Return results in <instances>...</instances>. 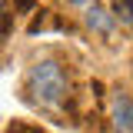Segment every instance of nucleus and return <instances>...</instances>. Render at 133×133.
Masks as SVG:
<instances>
[{
  "instance_id": "2",
  "label": "nucleus",
  "mask_w": 133,
  "mask_h": 133,
  "mask_svg": "<svg viewBox=\"0 0 133 133\" xmlns=\"http://www.w3.org/2000/svg\"><path fill=\"white\" fill-rule=\"evenodd\" d=\"M110 116H113V130L116 133H133V100L130 93H113V103H110Z\"/></svg>"
},
{
  "instance_id": "5",
  "label": "nucleus",
  "mask_w": 133,
  "mask_h": 133,
  "mask_svg": "<svg viewBox=\"0 0 133 133\" xmlns=\"http://www.w3.org/2000/svg\"><path fill=\"white\" fill-rule=\"evenodd\" d=\"M7 133H43V130L33 127V123H20V120H14V123L7 127Z\"/></svg>"
},
{
  "instance_id": "6",
  "label": "nucleus",
  "mask_w": 133,
  "mask_h": 133,
  "mask_svg": "<svg viewBox=\"0 0 133 133\" xmlns=\"http://www.w3.org/2000/svg\"><path fill=\"white\" fill-rule=\"evenodd\" d=\"M10 30V7H7V0H0V37H7Z\"/></svg>"
},
{
  "instance_id": "4",
  "label": "nucleus",
  "mask_w": 133,
  "mask_h": 133,
  "mask_svg": "<svg viewBox=\"0 0 133 133\" xmlns=\"http://www.w3.org/2000/svg\"><path fill=\"white\" fill-rule=\"evenodd\" d=\"M110 7H113L116 20H123L127 27H133V0H110Z\"/></svg>"
},
{
  "instance_id": "3",
  "label": "nucleus",
  "mask_w": 133,
  "mask_h": 133,
  "mask_svg": "<svg viewBox=\"0 0 133 133\" xmlns=\"http://www.w3.org/2000/svg\"><path fill=\"white\" fill-rule=\"evenodd\" d=\"M87 23H90V27H93L97 33H103V37L113 30V17L107 14L100 3H87Z\"/></svg>"
},
{
  "instance_id": "1",
  "label": "nucleus",
  "mask_w": 133,
  "mask_h": 133,
  "mask_svg": "<svg viewBox=\"0 0 133 133\" xmlns=\"http://www.w3.org/2000/svg\"><path fill=\"white\" fill-rule=\"evenodd\" d=\"M27 93L40 107H60L66 97V73L60 66V60H53V57L37 60L27 70Z\"/></svg>"
},
{
  "instance_id": "7",
  "label": "nucleus",
  "mask_w": 133,
  "mask_h": 133,
  "mask_svg": "<svg viewBox=\"0 0 133 133\" xmlns=\"http://www.w3.org/2000/svg\"><path fill=\"white\" fill-rule=\"evenodd\" d=\"M66 3H73V7H87V0H66Z\"/></svg>"
}]
</instances>
